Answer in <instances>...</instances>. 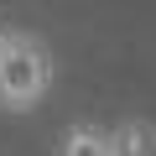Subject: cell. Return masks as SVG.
Listing matches in <instances>:
<instances>
[{
  "instance_id": "3957f363",
  "label": "cell",
  "mask_w": 156,
  "mask_h": 156,
  "mask_svg": "<svg viewBox=\"0 0 156 156\" xmlns=\"http://www.w3.org/2000/svg\"><path fill=\"white\" fill-rule=\"evenodd\" d=\"M115 156H156V130L146 120H130L115 130Z\"/></svg>"
},
{
  "instance_id": "7a4b0ae2",
  "label": "cell",
  "mask_w": 156,
  "mask_h": 156,
  "mask_svg": "<svg viewBox=\"0 0 156 156\" xmlns=\"http://www.w3.org/2000/svg\"><path fill=\"white\" fill-rule=\"evenodd\" d=\"M57 156H115V135L104 125H68L57 140Z\"/></svg>"
},
{
  "instance_id": "6da1fadb",
  "label": "cell",
  "mask_w": 156,
  "mask_h": 156,
  "mask_svg": "<svg viewBox=\"0 0 156 156\" xmlns=\"http://www.w3.org/2000/svg\"><path fill=\"white\" fill-rule=\"evenodd\" d=\"M52 89V52L26 31H0V109H37Z\"/></svg>"
}]
</instances>
